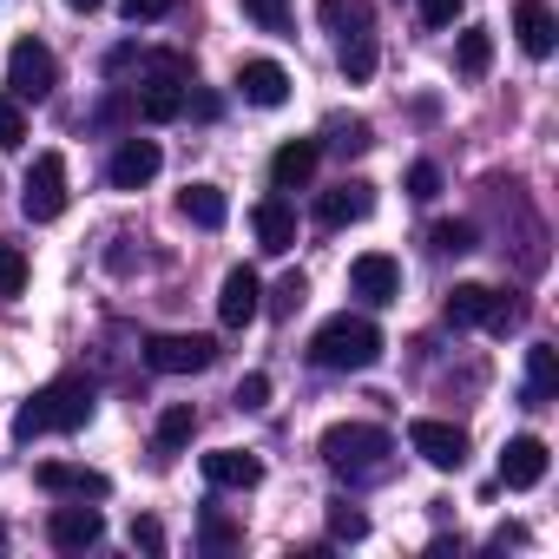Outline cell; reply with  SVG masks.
<instances>
[{"label":"cell","instance_id":"6da1fadb","mask_svg":"<svg viewBox=\"0 0 559 559\" xmlns=\"http://www.w3.org/2000/svg\"><path fill=\"white\" fill-rule=\"evenodd\" d=\"M93 408H99V395H93V382L86 376H53L47 389H34L21 408H14V448H27V441H40V435H80L86 421H93Z\"/></svg>","mask_w":559,"mask_h":559},{"label":"cell","instance_id":"7a4b0ae2","mask_svg":"<svg viewBox=\"0 0 559 559\" xmlns=\"http://www.w3.org/2000/svg\"><path fill=\"white\" fill-rule=\"evenodd\" d=\"M317 454H323V467L343 474V480H382L395 441H389V428H376V421H330L323 441H317Z\"/></svg>","mask_w":559,"mask_h":559},{"label":"cell","instance_id":"3957f363","mask_svg":"<svg viewBox=\"0 0 559 559\" xmlns=\"http://www.w3.org/2000/svg\"><path fill=\"white\" fill-rule=\"evenodd\" d=\"M310 362L330 369V376H356V369H376L382 362V330L369 317H330L317 336H310Z\"/></svg>","mask_w":559,"mask_h":559},{"label":"cell","instance_id":"277c9868","mask_svg":"<svg viewBox=\"0 0 559 559\" xmlns=\"http://www.w3.org/2000/svg\"><path fill=\"white\" fill-rule=\"evenodd\" d=\"M21 211H27V224H53L67 211V158L60 152L34 158V171L21 178Z\"/></svg>","mask_w":559,"mask_h":559},{"label":"cell","instance_id":"5b68a950","mask_svg":"<svg viewBox=\"0 0 559 559\" xmlns=\"http://www.w3.org/2000/svg\"><path fill=\"white\" fill-rule=\"evenodd\" d=\"M8 86H14V99H47V93L60 86L53 47H47V40H21V47L8 53Z\"/></svg>","mask_w":559,"mask_h":559},{"label":"cell","instance_id":"8992f818","mask_svg":"<svg viewBox=\"0 0 559 559\" xmlns=\"http://www.w3.org/2000/svg\"><path fill=\"white\" fill-rule=\"evenodd\" d=\"M408 448L435 467V474H454L461 461H467V435L454 428V421H435V415H421V421H408Z\"/></svg>","mask_w":559,"mask_h":559},{"label":"cell","instance_id":"52a82bcc","mask_svg":"<svg viewBox=\"0 0 559 559\" xmlns=\"http://www.w3.org/2000/svg\"><path fill=\"white\" fill-rule=\"evenodd\" d=\"M145 362H152L158 376H198V369L217 362V343H211V336H152V343H145Z\"/></svg>","mask_w":559,"mask_h":559},{"label":"cell","instance_id":"ba28073f","mask_svg":"<svg viewBox=\"0 0 559 559\" xmlns=\"http://www.w3.org/2000/svg\"><path fill=\"white\" fill-rule=\"evenodd\" d=\"M349 290H356L362 304H376V310L395 304V297H402V263H395L389 250H362V257L349 263Z\"/></svg>","mask_w":559,"mask_h":559},{"label":"cell","instance_id":"9c48e42d","mask_svg":"<svg viewBox=\"0 0 559 559\" xmlns=\"http://www.w3.org/2000/svg\"><path fill=\"white\" fill-rule=\"evenodd\" d=\"M257 310H263V276H257L250 263L224 270V290H217V323H224V330H243Z\"/></svg>","mask_w":559,"mask_h":559},{"label":"cell","instance_id":"30bf717a","mask_svg":"<svg viewBox=\"0 0 559 559\" xmlns=\"http://www.w3.org/2000/svg\"><path fill=\"white\" fill-rule=\"evenodd\" d=\"M369 211H376V185H369V178H343V185H330V191L317 198V224H323V230L362 224Z\"/></svg>","mask_w":559,"mask_h":559},{"label":"cell","instance_id":"8fae6325","mask_svg":"<svg viewBox=\"0 0 559 559\" xmlns=\"http://www.w3.org/2000/svg\"><path fill=\"white\" fill-rule=\"evenodd\" d=\"M47 539H53L60 552H86V546H99V539H106V513H99V507H86V500H73V507H53V520H47Z\"/></svg>","mask_w":559,"mask_h":559},{"label":"cell","instance_id":"7c38bea8","mask_svg":"<svg viewBox=\"0 0 559 559\" xmlns=\"http://www.w3.org/2000/svg\"><path fill=\"white\" fill-rule=\"evenodd\" d=\"M158 165H165V152H158L152 139H126V145L112 152L106 178H112V191H145V185L158 178Z\"/></svg>","mask_w":559,"mask_h":559},{"label":"cell","instance_id":"4fadbf2b","mask_svg":"<svg viewBox=\"0 0 559 559\" xmlns=\"http://www.w3.org/2000/svg\"><path fill=\"white\" fill-rule=\"evenodd\" d=\"M539 480H546V441H539V435H513V441L500 448V487L526 493V487H539Z\"/></svg>","mask_w":559,"mask_h":559},{"label":"cell","instance_id":"5bb4252c","mask_svg":"<svg viewBox=\"0 0 559 559\" xmlns=\"http://www.w3.org/2000/svg\"><path fill=\"white\" fill-rule=\"evenodd\" d=\"M47 493H67V500H106L112 493V480L99 474V467H73V461H40V474H34Z\"/></svg>","mask_w":559,"mask_h":559},{"label":"cell","instance_id":"9a60e30c","mask_svg":"<svg viewBox=\"0 0 559 559\" xmlns=\"http://www.w3.org/2000/svg\"><path fill=\"white\" fill-rule=\"evenodd\" d=\"M513 40H520L526 60H546L559 47V21H552L546 0H520V8H513Z\"/></svg>","mask_w":559,"mask_h":559},{"label":"cell","instance_id":"2e32d148","mask_svg":"<svg viewBox=\"0 0 559 559\" xmlns=\"http://www.w3.org/2000/svg\"><path fill=\"white\" fill-rule=\"evenodd\" d=\"M237 93H243L250 106H263V112H276V106H284V99H290V73H284V67H276V60H243V67H237Z\"/></svg>","mask_w":559,"mask_h":559},{"label":"cell","instance_id":"e0dca14e","mask_svg":"<svg viewBox=\"0 0 559 559\" xmlns=\"http://www.w3.org/2000/svg\"><path fill=\"white\" fill-rule=\"evenodd\" d=\"M317 158H323L317 139H284V145H276V158H270V185H276V191L310 185V178H317Z\"/></svg>","mask_w":559,"mask_h":559},{"label":"cell","instance_id":"ac0fdd59","mask_svg":"<svg viewBox=\"0 0 559 559\" xmlns=\"http://www.w3.org/2000/svg\"><path fill=\"white\" fill-rule=\"evenodd\" d=\"M250 224H257V243H263L270 257H284V250L297 243V211H290V198H257Z\"/></svg>","mask_w":559,"mask_h":559},{"label":"cell","instance_id":"d6986e66","mask_svg":"<svg viewBox=\"0 0 559 559\" xmlns=\"http://www.w3.org/2000/svg\"><path fill=\"white\" fill-rule=\"evenodd\" d=\"M204 480L211 487H257L263 480V461L257 454H243V448H217V454H204Z\"/></svg>","mask_w":559,"mask_h":559},{"label":"cell","instance_id":"ffe728a7","mask_svg":"<svg viewBox=\"0 0 559 559\" xmlns=\"http://www.w3.org/2000/svg\"><path fill=\"white\" fill-rule=\"evenodd\" d=\"M178 217H185V224H198V230H224L230 198H224L217 185H185V191H178Z\"/></svg>","mask_w":559,"mask_h":559},{"label":"cell","instance_id":"44dd1931","mask_svg":"<svg viewBox=\"0 0 559 559\" xmlns=\"http://www.w3.org/2000/svg\"><path fill=\"white\" fill-rule=\"evenodd\" d=\"M552 395H559V356H552L546 343H533V349H526V389H520V402H526V408H546Z\"/></svg>","mask_w":559,"mask_h":559},{"label":"cell","instance_id":"7402d4cb","mask_svg":"<svg viewBox=\"0 0 559 559\" xmlns=\"http://www.w3.org/2000/svg\"><path fill=\"white\" fill-rule=\"evenodd\" d=\"M185 80H145V93H139V119H152V126H171V119H185Z\"/></svg>","mask_w":559,"mask_h":559},{"label":"cell","instance_id":"603a6c76","mask_svg":"<svg viewBox=\"0 0 559 559\" xmlns=\"http://www.w3.org/2000/svg\"><path fill=\"white\" fill-rule=\"evenodd\" d=\"M323 152H336V158H362L369 145H376V132H369V119H349V112H336V119H323V139H317Z\"/></svg>","mask_w":559,"mask_h":559},{"label":"cell","instance_id":"cb8c5ba5","mask_svg":"<svg viewBox=\"0 0 559 559\" xmlns=\"http://www.w3.org/2000/svg\"><path fill=\"white\" fill-rule=\"evenodd\" d=\"M317 21L330 34H369L376 27V8H369V0H317Z\"/></svg>","mask_w":559,"mask_h":559},{"label":"cell","instance_id":"d4e9b609","mask_svg":"<svg viewBox=\"0 0 559 559\" xmlns=\"http://www.w3.org/2000/svg\"><path fill=\"white\" fill-rule=\"evenodd\" d=\"M376 60H382V53H376V27H369V34H343L336 67H343V80H349V86H362V80L376 73Z\"/></svg>","mask_w":559,"mask_h":559},{"label":"cell","instance_id":"484cf974","mask_svg":"<svg viewBox=\"0 0 559 559\" xmlns=\"http://www.w3.org/2000/svg\"><path fill=\"white\" fill-rule=\"evenodd\" d=\"M487 304H493L487 284H454V297H448V323H454V330H474V323H487Z\"/></svg>","mask_w":559,"mask_h":559},{"label":"cell","instance_id":"4316f807","mask_svg":"<svg viewBox=\"0 0 559 559\" xmlns=\"http://www.w3.org/2000/svg\"><path fill=\"white\" fill-rule=\"evenodd\" d=\"M191 435H198V415H191V402H171V408L158 415V454H178V448H191Z\"/></svg>","mask_w":559,"mask_h":559},{"label":"cell","instance_id":"83f0119b","mask_svg":"<svg viewBox=\"0 0 559 559\" xmlns=\"http://www.w3.org/2000/svg\"><path fill=\"white\" fill-rule=\"evenodd\" d=\"M454 60H461V73H467V80H480V73L493 67V34H487V27H467V34H461V47H454Z\"/></svg>","mask_w":559,"mask_h":559},{"label":"cell","instance_id":"f1b7e54d","mask_svg":"<svg viewBox=\"0 0 559 559\" xmlns=\"http://www.w3.org/2000/svg\"><path fill=\"white\" fill-rule=\"evenodd\" d=\"M27 145V112L14 93H0V152H21Z\"/></svg>","mask_w":559,"mask_h":559},{"label":"cell","instance_id":"f546056e","mask_svg":"<svg viewBox=\"0 0 559 559\" xmlns=\"http://www.w3.org/2000/svg\"><path fill=\"white\" fill-rule=\"evenodd\" d=\"M304 297H310V284H304V270H290L284 284L270 290V304H263V310H270V317H297V310H304Z\"/></svg>","mask_w":559,"mask_h":559},{"label":"cell","instance_id":"4dcf8cb0","mask_svg":"<svg viewBox=\"0 0 559 559\" xmlns=\"http://www.w3.org/2000/svg\"><path fill=\"white\" fill-rule=\"evenodd\" d=\"M263 34H290V0H237Z\"/></svg>","mask_w":559,"mask_h":559},{"label":"cell","instance_id":"1f68e13d","mask_svg":"<svg viewBox=\"0 0 559 559\" xmlns=\"http://www.w3.org/2000/svg\"><path fill=\"white\" fill-rule=\"evenodd\" d=\"M330 539H369V513L349 500H330Z\"/></svg>","mask_w":559,"mask_h":559},{"label":"cell","instance_id":"d6a6232c","mask_svg":"<svg viewBox=\"0 0 559 559\" xmlns=\"http://www.w3.org/2000/svg\"><path fill=\"white\" fill-rule=\"evenodd\" d=\"M27 290V257L14 243H0V297H21Z\"/></svg>","mask_w":559,"mask_h":559},{"label":"cell","instance_id":"836d02e7","mask_svg":"<svg viewBox=\"0 0 559 559\" xmlns=\"http://www.w3.org/2000/svg\"><path fill=\"white\" fill-rule=\"evenodd\" d=\"M435 250H441V257H461V250H474V224H467V217H448V224H435Z\"/></svg>","mask_w":559,"mask_h":559},{"label":"cell","instance_id":"e575fe53","mask_svg":"<svg viewBox=\"0 0 559 559\" xmlns=\"http://www.w3.org/2000/svg\"><path fill=\"white\" fill-rule=\"evenodd\" d=\"M408 198H415V204H435V198H441V165H428V158L408 165Z\"/></svg>","mask_w":559,"mask_h":559},{"label":"cell","instance_id":"d590c367","mask_svg":"<svg viewBox=\"0 0 559 559\" xmlns=\"http://www.w3.org/2000/svg\"><path fill=\"white\" fill-rule=\"evenodd\" d=\"M178 8V0H119V14L132 21V27H152V21H165Z\"/></svg>","mask_w":559,"mask_h":559},{"label":"cell","instance_id":"8d00e7d4","mask_svg":"<svg viewBox=\"0 0 559 559\" xmlns=\"http://www.w3.org/2000/svg\"><path fill=\"white\" fill-rule=\"evenodd\" d=\"M198 539H204L211 552H224V546H237V526H230V520H217V513H204V526H198Z\"/></svg>","mask_w":559,"mask_h":559},{"label":"cell","instance_id":"74e56055","mask_svg":"<svg viewBox=\"0 0 559 559\" xmlns=\"http://www.w3.org/2000/svg\"><path fill=\"white\" fill-rule=\"evenodd\" d=\"M461 8H467V0H421V21H428V27H454Z\"/></svg>","mask_w":559,"mask_h":559},{"label":"cell","instance_id":"f35d334b","mask_svg":"<svg viewBox=\"0 0 559 559\" xmlns=\"http://www.w3.org/2000/svg\"><path fill=\"white\" fill-rule=\"evenodd\" d=\"M237 408H270V376H243L237 382Z\"/></svg>","mask_w":559,"mask_h":559},{"label":"cell","instance_id":"ab89813d","mask_svg":"<svg viewBox=\"0 0 559 559\" xmlns=\"http://www.w3.org/2000/svg\"><path fill=\"white\" fill-rule=\"evenodd\" d=\"M132 546H145V552H165V526H158V520H132Z\"/></svg>","mask_w":559,"mask_h":559},{"label":"cell","instance_id":"60d3db41","mask_svg":"<svg viewBox=\"0 0 559 559\" xmlns=\"http://www.w3.org/2000/svg\"><path fill=\"white\" fill-rule=\"evenodd\" d=\"M67 8H73V14H99V8H106V0H67Z\"/></svg>","mask_w":559,"mask_h":559}]
</instances>
